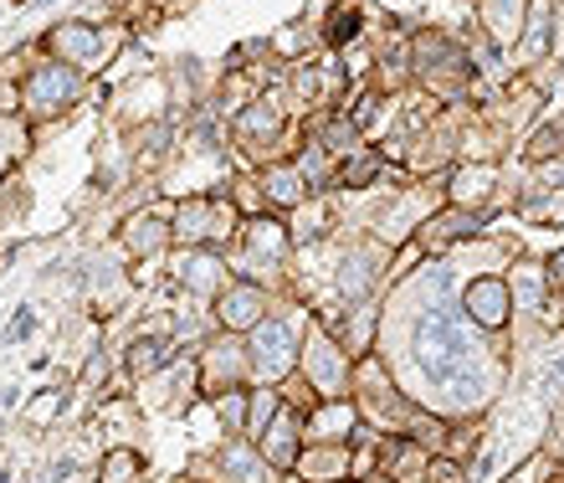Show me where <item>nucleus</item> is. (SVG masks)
<instances>
[{"label":"nucleus","mask_w":564,"mask_h":483,"mask_svg":"<svg viewBox=\"0 0 564 483\" xmlns=\"http://www.w3.org/2000/svg\"><path fill=\"white\" fill-rule=\"evenodd\" d=\"M416 355L436 380H457V371L473 361V340H467V330H462L457 314L431 309V314L421 319V330H416Z\"/></svg>","instance_id":"nucleus-1"},{"label":"nucleus","mask_w":564,"mask_h":483,"mask_svg":"<svg viewBox=\"0 0 564 483\" xmlns=\"http://www.w3.org/2000/svg\"><path fill=\"white\" fill-rule=\"evenodd\" d=\"M467 314L482 319V324H503L508 319V288L503 283H473L467 288Z\"/></svg>","instance_id":"nucleus-2"},{"label":"nucleus","mask_w":564,"mask_h":483,"mask_svg":"<svg viewBox=\"0 0 564 483\" xmlns=\"http://www.w3.org/2000/svg\"><path fill=\"white\" fill-rule=\"evenodd\" d=\"M257 361H262L268 376H282V371L293 365V345H288V330H282V324H262V330H257Z\"/></svg>","instance_id":"nucleus-3"},{"label":"nucleus","mask_w":564,"mask_h":483,"mask_svg":"<svg viewBox=\"0 0 564 483\" xmlns=\"http://www.w3.org/2000/svg\"><path fill=\"white\" fill-rule=\"evenodd\" d=\"M308 365H313V376L324 380L328 391L339 386V376H344V361H339V350H328L324 340H313V345H308Z\"/></svg>","instance_id":"nucleus-4"},{"label":"nucleus","mask_w":564,"mask_h":483,"mask_svg":"<svg viewBox=\"0 0 564 483\" xmlns=\"http://www.w3.org/2000/svg\"><path fill=\"white\" fill-rule=\"evenodd\" d=\"M257 303H262V293H257V288H237V293H226L221 319H226V324H252Z\"/></svg>","instance_id":"nucleus-5"},{"label":"nucleus","mask_w":564,"mask_h":483,"mask_svg":"<svg viewBox=\"0 0 564 483\" xmlns=\"http://www.w3.org/2000/svg\"><path fill=\"white\" fill-rule=\"evenodd\" d=\"M164 355H170V350H164L160 340H139V350H134V371L144 376V371H154V365L164 361Z\"/></svg>","instance_id":"nucleus-6"},{"label":"nucleus","mask_w":564,"mask_h":483,"mask_svg":"<svg viewBox=\"0 0 564 483\" xmlns=\"http://www.w3.org/2000/svg\"><path fill=\"white\" fill-rule=\"evenodd\" d=\"M344 427H355L349 407H334V411H324V417H318V432H324V438H339Z\"/></svg>","instance_id":"nucleus-7"},{"label":"nucleus","mask_w":564,"mask_h":483,"mask_svg":"<svg viewBox=\"0 0 564 483\" xmlns=\"http://www.w3.org/2000/svg\"><path fill=\"white\" fill-rule=\"evenodd\" d=\"M272 196L297 201V185H293V175H288V170H278V175H272Z\"/></svg>","instance_id":"nucleus-8"},{"label":"nucleus","mask_w":564,"mask_h":483,"mask_svg":"<svg viewBox=\"0 0 564 483\" xmlns=\"http://www.w3.org/2000/svg\"><path fill=\"white\" fill-rule=\"evenodd\" d=\"M462 196H482V191H488V170H477V175H467V181L457 185Z\"/></svg>","instance_id":"nucleus-9"},{"label":"nucleus","mask_w":564,"mask_h":483,"mask_svg":"<svg viewBox=\"0 0 564 483\" xmlns=\"http://www.w3.org/2000/svg\"><path fill=\"white\" fill-rule=\"evenodd\" d=\"M257 247H268V253H278V247H282V232L262 222V227H257Z\"/></svg>","instance_id":"nucleus-10"},{"label":"nucleus","mask_w":564,"mask_h":483,"mask_svg":"<svg viewBox=\"0 0 564 483\" xmlns=\"http://www.w3.org/2000/svg\"><path fill=\"white\" fill-rule=\"evenodd\" d=\"M334 469H339V458H313V463H303V473H313V479H328Z\"/></svg>","instance_id":"nucleus-11"},{"label":"nucleus","mask_w":564,"mask_h":483,"mask_svg":"<svg viewBox=\"0 0 564 483\" xmlns=\"http://www.w3.org/2000/svg\"><path fill=\"white\" fill-rule=\"evenodd\" d=\"M210 278H216V268H210V257H200V262L191 268V283H195V288H206Z\"/></svg>","instance_id":"nucleus-12"},{"label":"nucleus","mask_w":564,"mask_h":483,"mask_svg":"<svg viewBox=\"0 0 564 483\" xmlns=\"http://www.w3.org/2000/svg\"><path fill=\"white\" fill-rule=\"evenodd\" d=\"M221 417H231V422H241V396H231V401H221Z\"/></svg>","instance_id":"nucleus-13"},{"label":"nucleus","mask_w":564,"mask_h":483,"mask_svg":"<svg viewBox=\"0 0 564 483\" xmlns=\"http://www.w3.org/2000/svg\"><path fill=\"white\" fill-rule=\"evenodd\" d=\"M560 272H564V257H560Z\"/></svg>","instance_id":"nucleus-14"}]
</instances>
